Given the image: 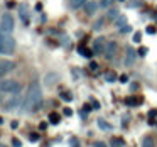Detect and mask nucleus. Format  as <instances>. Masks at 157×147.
Returning a JSON list of instances; mask_svg holds the SVG:
<instances>
[{
  "instance_id": "obj_23",
  "label": "nucleus",
  "mask_w": 157,
  "mask_h": 147,
  "mask_svg": "<svg viewBox=\"0 0 157 147\" xmlns=\"http://www.w3.org/2000/svg\"><path fill=\"white\" fill-rule=\"evenodd\" d=\"M59 96H61V98L64 100V102H71V100H73V95H71V93H68V91L61 93V95H59Z\"/></svg>"
},
{
  "instance_id": "obj_19",
  "label": "nucleus",
  "mask_w": 157,
  "mask_h": 147,
  "mask_svg": "<svg viewBox=\"0 0 157 147\" xmlns=\"http://www.w3.org/2000/svg\"><path fill=\"white\" fill-rule=\"evenodd\" d=\"M112 145H113V147H125V144H123L122 139H117V137H113V139H112Z\"/></svg>"
},
{
  "instance_id": "obj_5",
  "label": "nucleus",
  "mask_w": 157,
  "mask_h": 147,
  "mask_svg": "<svg viewBox=\"0 0 157 147\" xmlns=\"http://www.w3.org/2000/svg\"><path fill=\"white\" fill-rule=\"evenodd\" d=\"M14 69H15L14 61H9V59H2V61H0V76L9 75V73L14 71Z\"/></svg>"
},
{
  "instance_id": "obj_15",
  "label": "nucleus",
  "mask_w": 157,
  "mask_h": 147,
  "mask_svg": "<svg viewBox=\"0 0 157 147\" xmlns=\"http://www.w3.org/2000/svg\"><path fill=\"white\" fill-rule=\"evenodd\" d=\"M78 52L83 56V58H91V54H93V52L90 51L88 48H85V46H79V48H78Z\"/></svg>"
},
{
  "instance_id": "obj_25",
  "label": "nucleus",
  "mask_w": 157,
  "mask_h": 147,
  "mask_svg": "<svg viewBox=\"0 0 157 147\" xmlns=\"http://www.w3.org/2000/svg\"><path fill=\"white\" fill-rule=\"evenodd\" d=\"M29 140H31V142H37V140H39V133H36V132L29 133Z\"/></svg>"
},
{
  "instance_id": "obj_11",
  "label": "nucleus",
  "mask_w": 157,
  "mask_h": 147,
  "mask_svg": "<svg viewBox=\"0 0 157 147\" xmlns=\"http://www.w3.org/2000/svg\"><path fill=\"white\" fill-rule=\"evenodd\" d=\"M19 15H21V19L24 21V24H29V7L25 4L19 5Z\"/></svg>"
},
{
  "instance_id": "obj_4",
  "label": "nucleus",
  "mask_w": 157,
  "mask_h": 147,
  "mask_svg": "<svg viewBox=\"0 0 157 147\" xmlns=\"http://www.w3.org/2000/svg\"><path fill=\"white\" fill-rule=\"evenodd\" d=\"M14 17H12L10 14H4L2 15V19H0V29L5 32V34H10L12 31H14Z\"/></svg>"
},
{
  "instance_id": "obj_14",
  "label": "nucleus",
  "mask_w": 157,
  "mask_h": 147,
  "mask_svg": "<svg viewBox=\"0 0 157 147\" xmlns=\"http://www.w3.org/2000/svg\"><path fill=\"white\" fill-rule=\"evenodd\" d=\"M118 17H120L118 9H112V10H108V14H106V19H108V21H117Z\"/></svg>"
},
{
  "instance_id": "obj_44",
  "label": "nucleus",
  "mask_w": 157,
  "mask_h": 147,
  "mask_svg": "<svg viewBox=\"0 0 157 147\" xmlns=\"http://www.w3.org/2000/svg\"><path fill=\"white\" fill-rule=\"evenodd\" d=\"M0 147H7V145H4V144H0Z\"/></svg>"
},
{
  "instance_id": "obj_16",
  "label": "nucleus",
  "mask_w": 157,
  "mask_h": 147,
  "mask_svg": "<svg viewBox=\"0 0 157 147\" xmlns=\"http://www.w3.org/2000/svg\"><path fill=\"white\" fill-rule=\"evenodd\" d=\"M49 122L54 123V125H58V123L61 122V117H59V113H56V112H51V113H49Z\"/></svg>"
},
{
  "instance_id": "obj_37",
  "label": "nucleus",
  "mask_w": 157,
  "mask_h": 147,
  "mask_svg": "<svg viewBox=\"0 0 157 147\" xmlns=\"http://www.w3.org/2000/svg\"><path fill=\"white\" fill-rule=\"evenodd\" d=\"M10 127H12V129H17V127H19V122H17V120H14V122L10 123Z\"/></svg>"
},
{
  "instance_id": "obj_40",
  "label": "nucleus",
  "mask_w": 157,
  "mask_h": 147,
  "mask_svg": "<svg viewBox=\"0 0 157 147\" xmlns=\"http://www.w3.org/2000/svg\"><path fill=\"white\" fill-rule=\"evenodd\" d=\"M91 108H93V106H90V105H85V106H83V110H85V112H90Z\"/></svg>"
},
{
  "instance_id": "obj_21",
  "label": "nucleus",
  "mask_w": 157,
  "mask_h": 147,
  "mask_svg": "<svg viewBox=\"0 0 157 147\" xmlns=\"http://www.w3.org/2000/svg\"><path fill=\"white\" fill-rule=\"evenodd\" d=\"M105 79H106L108 83H113V81L117 79V75H115V73L110 71V73H106V75H105Z\"/></svg>"
},
{
  "instance_id": "obj_17",
  "label": "nucleus",
  "mask_w": 157,
  "mask_h": 147,
  "mask_svg": "<svg viewBox=\"0 0 157 147\" xmlns=\"http://www.w3.org/2000/svg\"><path fill=\"white\" fill-rule=\"evenodd\" d=\"M88 0H71V9H79L86 4Z\"/></svg>"
},
{
  "instance_id": "obj_31",
  "label": "nucleus",
  "mask_w": 157,
  "mask_h": 147,
  "mask_svg": "<svg viewBox=\"0 0 157 147\" xmlns=\"http://www.w3.org/2000/svg\"><path fill=\"white\" fill-rule=\"evenodd\" d=\"M63 113H64L66 117H71L73 115V110L71 108H64V110H63Z\"/></svg>"
},
{
  "instance_id": "obj_29",
  "label": "nucleus",
  "mask_w": 157,
  "mask_h": 147,
  "mask_svg": "<svg viewBox=\"0 0 157 147\" xmlns=\"http://www.w3.org/2000/svg\"><path fill=\"white\" fill-rule=\"evenodd\" d=\"M12 145L14 147H22V142L19 139H12Z\"/></svg>"
},
{
  "instance_id": "obj_27",
  "label": "nucleus",
  "mask_w": 157,
  "mask_h": 147,
  "mask_svg": "<svg viewBox=\"0 0 157 147\" xmlns=\"http://www.w3.org/2000/svg\"><path fill=\"white\" fill-rule=\"evenodd\" d=\"M142 41V34H140V32H135V34H133V42H140Z\"/></svg>"
},
{
  "instance_id": "obj_28",
  "label": "nucleus",
  "mask_w": 157,
  "mask_h": 147,
  "mask_svg": "<svg viewBox=\"0 0 157 147\" xmlns=\"http://www.w3.org/2000/svg\"><path fill=\"white\" fill-rule=\"evenodd\" d=\"M101 27H103V21H98V22H95V25H93V29H95V31H100Z\"/></svg>"
},
{
  "instance_id": "obj_1",
  "label": "nucleus",
  "mask_w": 157,
  "mask_h": 147,
  "mask_svg": "<svg viewBox=\"0 0 157 147\" xmlns=\"http://www.w3.org/2000/svg\"><path fill=\"white\" fill-rule=\"evenodd\" d=\"M24 112H37L42 106V88L39 83H32L24 100Z\"/></svg>"
},
{
  "instance_id": "obj_32",
  "label": "nucleus",
  "mask_w": 157,
  "mask_h": 147,
  "mask_svg": "<svg viewBox=\"0 0 157 147\" xmlns=\"http://www.w3.org/2000/svg\"><path fill=\"white\" fill-rule=\"evenodd\" d=\"M91 106H93L95 110H98V108H100V103L96 102V100H91Z\"/></svg>"
},
{
  "instance_id": "obj_39",
  "label": "nucleus",
  "mask_w": 157,
  "mask_h": 147,
  "mask_svg": "<svg viewBox=\"0 0 157 147\" xmlns=\"http://www.w3.org/2000/svg\"><path fill=\"white\" fill-rule=\"evenodd\" d=\"M157 115V110H150L149 112V117H155Z\"/></svg>"
},
{
  "instance_id": "obj_6",
  "label": "nucleus",
  "mask_w": 157,
  "mask_h": 147,
  "mask_svg": "<svg viewBox=\"0 0 157 147\" xmlns=\"http://www.w3.org/2000/svg\"><path fill=\"white\" fill-rule=\"evenodd\" d=\"M117 49H118V46H117V42L115 41H110V42H106V48H105V58L106 59H113L115 58V54H117Z\"/></svg>"
},
{
  "instance_id": "obj_18",
  "label": "nucleus",
  "mask_w": 157,
  "mask_h": 147,
  "mask_svg": "<svg viewBox=\"0 0 157 147\" xmlns=\"http://www.w3.org/2000/svg\"><path fill=\"white\" fill-rule=\"evenodd\" d=\"M98 127H100V129H103V130H110V129H112V125L106 123L103 118H98Z\"/></svg>"
},
{
  "instance_id": "obj_9",
  "label": "nucleus",
  "mask_w": 157,
  "mask_h": 147,
  "mask_svg": "<svg viewBox=\"0 0 157 147\" xmlns=\"http://www.w3.org/2000/svg\"><path fill=\"white\" fill-rule=\"evenodd\" d=\"M105 48H106L105 39H103V37L95 39V42H93V51H95L96 54H101V52H105Z\"/></svg>"
},
{
  "instance_id": "obj_41",
  "label": "nucleus",
  "mask_w": 157,
  "mask_h": 147,
  "mask_svg": "<svg viewBox=\"0 0 157 147\" xmlns=\"http://www.w3.org/2000/svg\"><path fill=\"white\" fill-rule=\"evenodd\" d=\"M46 127H48V125H46V122H42V123H41V125H39V129H41V130H44V129H46Z\"/></svg>"
},
{
  "instance_id": "obj_46",
  "label": "nucleus",
  "mask_w": 157,
  "mask_h": 147,
  "mask_svg": "<svg viewBox=\"0 0 157 147\" xmlns=\"http://www.w3.org/2000/svg\"><path fill=\"white\" fill-rule=\"evenodd\" d=\"M122 2H123V0H122Z\"/></svg>"
},
{
  "instance_id": "obj_33",
  "label": "nucleus",
  "mask_w": 157,
  "mask_h": 147,
  "mask_svg": "<svg viewBox=\"0 0 157 147\" xmlns=\"http://www.w3.org/2000/svg\"><path fill=\"white\" fill-rule=\"evenodd\" d=\"M90 69H91V71H96V69H98V64H96V63H90Z\"/></svg>"
},
{
  "instance_id": "obj_13",
  "label": "nucleus",
  "mask_w": 157,
  "mask_h": 147,
  "mask_svg": "<svg viewBox=\"0 0 157 147\" xmlns=\"http://www.w3.org/2000/svg\"><path fill=\"white\" fill-rule=\"evenodd\" d=\"M125 103L128 106H137V105L142 103V98H140V96H128V98L125 100Z\"/></svg>"
},
{
  "instance_id": "obj_3",
  "label": "nucleus",
  "mask_w": 157,
  "mask_h": 147,
  "mask_svg": "<svg viewBox=\"0 0 157 147\" xmlns=\"http://www.w3.org/2000/svg\"><path fill=\"white\" fill-rule=\"evenodd\" d=\"M15 51V41L10 36H4L0 41V54H12Z\"/></svg>"
},
{
  "instance_id": "obj_43",
  "label": "nucleus",
  "mask_w": 157,
  "mask_h": 147,
  "mask_svg": "<svg viewBox=\"0 0 157 147\" xmlns=\"http://www.w3.org/2000/svg\"><path fill=\"white\" fill-rule=\"evenodd\" d=\"M2 123H4V118H2V117H0V125H2Z\"/></svg>"
},
{
  "instance_id": "obj_12",
  "label": "nucleus",
  "mask_w": 157,
  "mask_h": 147,
  "mask_svg": "<svg viewBox=\"0 0 157 147\" xmlns=\"http://www.w3.org/2000/svg\"><path fill=\"white\" fill-rule=\"evenodd\" d=\"M58 79H59V75H58V73H48V75L44 76L46 86H52L54 83H58Z\"/></svg>"
},
{
  "instance_id": "obj_26",
  "label": "nucleus",
  "mask_w": 157,
  "mask_h": 147,
  "mask_svg": "<svg viewBox=\"0 0 157 147\" xmlns=\"http://www.w3.org/2000/svg\"><path fill=\"white\" fill-rule=\"evenodd\" d=\"M130 31H132V27H130L128 24L123 25V27H120V32H122V34H127V32H130Z\"/></svg>"
},
{
  "instance_id": "obj_10",
  "label": "nucleus",
  "mask_w": 157,
  "mask_h": 147,
  "mask_svg": "<svg viewBox=\"0 0 157 147\" xmlns=\"http://www.w3.org/2000/svg\"><path fill=\"white\" fill-rule=\"evenodd\" d=\"M96 10H98V2H95V0H88V2L85 4V12H86V15H93Z\"/></svg>"
},
{
  "instance_id": "obj_35",
  "label": "nucleus",
  "mask_w": 157,
  "mask_h": 147,
  "mask_svg": "<svg viewBox=\"0 0 157 147\" xmlns=\"http://www.w3.org/2000/svg\"><path fill=\"white\" fill-rule=\"evenodd\" d=\"M147 34H155V27H152V25L147 27Z\"/></svg>"
},
{
  "instance_id": "obj_7",
  "label": "nucleus",
  "mask_w": 157,
  "mask_h": 147,
  "mask_svg": "<svg viewBox=\"0 0 157 147\" xmlns=\"http://www.w3.org/2000/svg\"><path fill=\"white\" fill-rule=\"evenodd\" d=\"M137 54H139V52H137L133 48L128 46V48H127V52H125V66H132L133 63H135Z\"/></svg>"
},
{
  "instance_id": "obj_36",
  "label": "nucleus",
  "mask_w": 157,
  "mask_h": 147,
  "mask_svg": "<svg viewBox=\"0 0 157 147\" xmlns=\"http://www.w3.org/2000/svg\"><path fill=\"white\" fill-rule=\"evenodd\" d=\"M95 147H108L105 142H95Z\"/></svg>"
},
{
  "instance_id": "obj_34",
  "label": "nucleus",
  "mask_w": 157,
  "mask_h": 147,
  "mask_svg": "<svg viewBox=\"0 0 157 147\" xmlns=\"http://www.w3.org/2000/svg\"><path fill=\"white\" fill-rule=\"evenodd\" d=\"M127 81H128V76H127V75L120 76V83H127Z\"/></svg>"
},
{
  "instance_id": "obj_2",
  "label": "nucleus",
  "mask_w": 157,
  "mask_h": 147,
  "mask_svg": "<svg viewBox=\"0 0 157 147\" xmlns=\"http://www.w3.org/2000/svg\"><path fill=\"white\" fill-rule=\"evenodd\" d=\"M0 91L9 93V95H17V93H21V83L15 79H4V81H0Z\"/></svg>"
},
{
  "instance_id": "obj_38",
  "label": "nucleus",
  "mask_w": 157,
  "mask_h": 147,
  "mask_svg": "<svg viewBox=\"0 0 157 147\" xmlns=\"http://www.w3.org/2000/svg\"><path fill=\"white\" fill-rule=\"evenodd\" d=\"M7 7H15V4H14V0H9V2H7Z\"/></svg>"
},
{
  "instance_id": "obj_42",
  "label": "nucleus",
  "mask_w": 157,
  "mask_h": 147,
  "mask_svg": "<svg viewBox=\"0 0 157 147\" xmlns=\"http://www.w3.org/2000/svg\"><path fill=\"white\" fill-rule=\"evenodd\" d=\"M4 36H5V32L2 31V29H0V41H2V39H4Z\"/></svg>"
},
{
  "instance_id": "obj_30",
  "label": "nucleus",
  "mask_w": 157,
  "mask_h": 147,
  "mask_svg": "<svg viewBox=\"0 0 157 147\" xmlns=\"http://www.w3.org/2000/svg\"><path fill=\"white\" fill-rule=\"evenodd\" d=\"M137 52H139V56H145L147 52H149V49H147V48H140Z\"/></svg>"
},
{
  "instance_id": "obj_45",
  "label": "nucleus",
  "mask_w": 157,
  "mask_h": 147,
  "mask_svg": "<svg viewBox=\"0 0 157 147\" xmlns=\"http://www.w3.org/2000/svg\"><path fill=\"white\" fill-rule=\"evenodd\" d=\"M75 147H78V145H75Z\"/></svg>"
},
{
  "instance_id": "obj_24",
  "label": "nucleus",
  "mask_w": 157,
  "mask_h": 147,
  "mask_svg": "<svg viewBox=\"0 0 157 147\" xmlns=\"http://www.w3.org/2000/svg\"><path fill=\"white\" fill-rule=\"evenodd\" d=\"M117 25H118V27H123V25H127V19L125 17H122V15H120L118 19H117Z\"/></svg>"
},
{
  "instance_id": "obj_20",
  "label": "nucleus",
  "mask_w": 157,
  "mask_h": 147,
  "mask_svg": "<svg viewBox=\"0 0 157 147\" xmlns=\"http://www.w3.org/2000/svg\"><path fill=\"white\" fill-rule=\"evenodd\" d=\"M142 147H154V139L152 137H145L142 142Z\"/></svg>"
},
{
  "instance_id": "obj_22",
  "label": "nucleus",
  "mask_w": 157,
  "mask_h": 147,
  "mask_svg": "<svg viewBox=\"0 0 157 147\" xmlns=\"http://www.w3.org/2000/svg\"><path fill=\"white\" fill-rule=\"evenodd\" d=\"M112 4H113V0H100V7H103V9H108Z\"/></svg>"
},
{
  "instance_id": "obj_8",
  "label": "nucleus",
  "mask_w": 157,
  "mask_h": 147,
  "mask_svg": "<svg viewBox=\"0 0 157 147\" xmlns=\"http://www.w3.org/2000/svg\"><path fill=\"white\" fill-rule=\"evenodd\" d=\"M15 106H21V95H14L10 100H7V102H4V108L7 110H14Z\"/></svg>"
}]
</instances>
